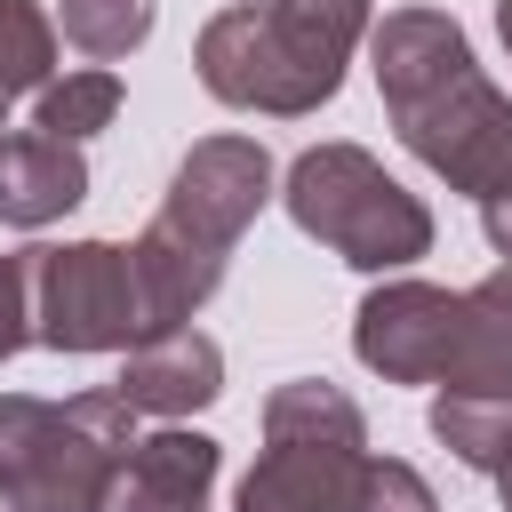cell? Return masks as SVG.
Instances as JSON below:
<instances>
[{"label": "cell", "mask_w": 512, "mask_h": 512, "mask_svg": "<svg viewBox=\"0 0 512 512\" xmlns=\"http://www.w3.org/2000/svg\"><path fill=\"white\" fill-rule=\"evenodd\" d=\"M368 464V416L328 384L296 376L264 400V456L240 480L232 512H344Z\"/></svg>", "instance_id": "obj_6"}, {"label": "cell", "mask_w": 512, "mask_h": 512, "mask_svg": "<svg viewBox=\"0 0 512 512\" xmlns=\"http://www.w3.org/2000/svg\"><path fill=\"white\" fill-rule=\"evenodd\" d=\"M136 416H192L224 392V352L216 336L200 328H168V336H144L128 360H120V384H112Z\"/></svg>", "instance_id": "obj_10"}, {"label": "cell", "mask_w": 512, "mask_h": 512, "mask_svg": "<svg viewBox=\"0 0 512 512\" xmlns=\"http://www.w3.org/2000/svg\"><path fill=\"white\" fill-rule=\"evenodd\" d=\"M288 216L304 240L336 248L352 272H400L416 256H432V208L360 144H312L296 152L288 184H280Z\"/></svg>", "instance_id": "obj_5"}, {"label": "cell", "mask_w": 512, "mask_h": 512, "mask_svg": "<svg viewBox=\"0 0 512 512\" xmlns=\"http://www.w3.org/2000/svg\"><path fill=\"white\" fill-rule=\"evenodd\" d=\"M440 384L448 392H504L512 400V280H504V264L480 288H464V320H456Z\"/></svg>", "instance_id": "obj_12"}, {"label": "cell", "mask_w": 512, "mask_h": 512, "mask_svg": "<svg viewBox=\"0 0 512 512\" xmlns=\"http://www.w3.org/2000/svg\"><path fill=\"white\" fill-rule=\"evenodd\" d=\"M360 40H368V0H256V8L240 0L200 24L192 64L216 104L304 120L344 88Z\"/></svg>", "instance_id": "obj_3"}, {"label": "cell", "mask_w": 512, "mask_h": 512, "mask_svg": "<svg viewBox=\"0 0 512 512\" xmlns=\"http://www.w3.org/2000/svg\"><path fill=\"white\" fill-rule=\"evenodd\" d=\"M0 128H8V96H0ZM0 144H8V136H0Z\"/></svg>", "instance_id": "obj_21"}, {"label": "cell", "mask_w": 512, "mask_h": 512, "mask_svg": "<svg viewBox=\"0 0 512 512\" xmlns=\"http://www.w3.org/2000/svg\"><path fill=\"white\" fill-rule=\"evenodd\" d=\"M152 336L136 256L112 240L32 248V344L48 352H136Z\"/></svg>", "instance_id": "obj_7"}, {"label": "cell", "mask_w": 512, "mask_h": 512, "mask_svg": "<svg viewBox=\"0 0 512 512\" xmlns=\"http://www.w3.org/2000/svg\"><path fill=\"white\" fill-rule=\"evenodd\" d=\"M344 512H440V496L424 488L416 464H400V456H368V464H360V488H352Z\"/></svg>", "instance_id": "obj_17"}, {"label": "cell", "mask_w": 512, "mask_h": 512, "mask_svg": "<svg viewBox=\"0 0 512 512\" xmlns=\"http://www.w3.org/2000/svg\"><path fill=\"white\" fill-rule=\"evenodd\" d=\"M120 112V72L112 64H88V72H64L32 96V128L56 136V144H88L96 128H112Z\"/></svg>", "instance_id": "obj_14"}, {"label": "cell", "mask_w": 512, "mask_h": 512, "mask_svg": "<svg viewBox=\"0 0 512 512\" xmlns=\"http://www.w3.org/2000/svg\"><path fill=\"white\" fill-rule=\"evenodd\" d=\"M56 32L96 56V64H120L128 48H144L152 32V0H56Z\"/></svg>", "instance_id": "obj_16"}, {"label": "cell", "mask_w": 512, "mask_h": 512, "mask_svg": "<svg viewBox=\"0 0 512 512\" xmlns=\"http://www.w3.org/2000/svg\"><path fill=\"white\" fill-rule=\"evenodd\" d=\"M376 96L400 128V144L448 184L488 200H512V96L480 72L472 40L440 8H392L368 24Z\"/></svg>", "instance_id": "obj_1"}, {"label": "cell", "mask_w": 512, "mask_h": 512, "mask_svg": "<svg viewBox=\"0 0 512 512\" xmlns=\"http://www.w3.org/2000/svg\"><path fill=\"white\" fill-rule=\"evenodd\" d=\"M136 448V408L96 384L72 400L0 392V512H104Z\"/></svg>", "instance_id": "obj_4"}, {"label": "cell", "mask_w": 512, "mask_h": 512, "mask_svg": "<svg viewBox=\"0 0 512 512\" xmlns=\"http://www.w3.org/2000/svg\"><path fill=\"white\" fill-rule=\"evenodd\" d=\"M456 320H464V296H456V288L384 280V288H368L360 312H352V352H360V368H376L384 384H440L448 344H456Z\"/></svg>", "instance_id": "obj_8"}, {"label": "cell", "mask_w": 512, "mask_h": 512, "mask_svg": "<svg viewBox=\"0 0 512 512\" xmlns=\"http://www.w3.org/2000/svg\"><path fill=\"white\" fill-rule=\"evenodd\" d=\"M264 200H272V152H264L256 136H200V144L176 160L160 216H152L144 240L128 248V256H136V280H144V320H152V336L184 328V320L216 296V280H224L240 232L264 216Z\"/></svg>", "instance_id": "obj_2"}, {"label": "cell", "mask_w": 512, "mask_h": 512, "mask_svg": "<svg viewBox=\"0 0 512 512\" xmlns=\"http://www.w3.org/2000/svg\"><path fill=\"white\" fill-rule=\"evenodd\" d=\"M32 344V248H0V360Z\"/></svg>", "instance_id": "obj_18"}, {"label": "cell", "mask_w": 512, "mask_h": 512, "mask_svg": "<svg viewBox=\"0 0 512 512\" xmlns=\"http://www.w3.org/2000/svg\"><path fill=\"white\" fill-rule=\"evenodd\" d=\"M216 472H224V448H216L208 432H184V424L144 432V440L128 448L104 512H208Z\"/></svg>", "instance_id": "obj_9"}, {"label": "cell", "mask_w": 512, "mask_h": 512, "mask_svg": "<svg viewBox=\"0 0 512 512\" xmlns=\"http://www.w3.org/2000/svg\"><path fill=\"white\" fill-rule=\"evenodd\" d=\"M496 32H504V48H512V0H496Z\"/></svg>", "instance_id": "obj_19"}, {"label": "cell", "mask_w": 512, "mask_h": 512, "mask_svg": "<svg viewBox=\"0 0 512 512\" xmlns=\"http://www.w3.org/2000/svg\"><path fill=\"white\" fill-rule=\"evenodd\" d=\"M80 200H88V160H80V144H56V136H40V128H24V136L0 144V224L40 232V224H56V216L80 208Z\"/></svg>", "instance_id": "obj_11"}, {"label": "cell", "mask_w": 512, "mask_h": 512, "mask_svg": "<svg viewBox=\"0 0 512 512\" xmlns=\"http://www.w3.org/2000/svg\"><path fill=\"white\" fill-rule=\"evenodd\" d=\"M432 440L472 472H504L512 464V400L504 392H440L432 400Z\"/></svg>", "instance_id": "obj_13"}, {"label": "cell", "mask_w": 512, "mask_h": 512, "mask_svg": "<svg viewBox=\"0 0 512 512\" xmlns=\"http://www.w3.org/2000/svg\"><path fill=\"white\" fill-rule=\"evenodd\" d=\"M56 80V16L40 0H0V96H40Z\"/></svg>", "instance_id": "obj_15"}, {"label": "cell", "mask_w": 512, "mask_h": 512, "mask_svg": "<svg viewBox=\"0 0 512 512\" xmlns=\"http://www.w3.org/2000/svg\"><path fill=\"white\" fill-rule=\"evenodd\" d=\"M496 488H504V512H512V464H504V472H496Z\"/></svg>", "instance_id": "obj_20"}]
</instances>
